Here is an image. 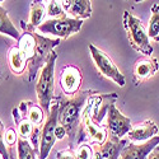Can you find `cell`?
Wrapping results in <instances>:
<instances>
[{
  "label": "cell",
  "mask_w": 159,
  "mask_h": 159,
  "mask_svg": "<svg viewBox=\"0 0 159 159\" xmlns=\"http://www.w3.org/2000/svg\"><path fill=\"white\" fill-rule=\"evenodd\" d=\"M122 22L131 47L144 56H150L153 54V46L149 42V36L145 31L141 20L129 10H125Z\"/></svg>",
  "instance_id": "3957f363"
},
{
  "label": "cell",
  "mask_w": 159,
  "mask_h": 159,
  "mask_svg": "<svg viewBox=\"0 0 159 159\" xmlns=\"http://www.w3.org/2000/svg\"><path fill=\"white\" fill-rule=\"evenodd\" d=\"M60 45V39L47 38L41 34L37 36V50L33 59L28 64V82H33L39 69H42L50 60L54 48Z\"/></svg>",
  "instance_id": "8992f818"
},
{
  "label": "cell",
  "mask_w": 159,
  "mask_h": 159,
  "mask_svg": "<svg viewBox=\"0 0 159 159\" xmlns=\"http://www.w3.org/2000/svg\"><path fill=\"white\" fill-rule=\"evenodd\" d=\"M148 36L154 41H159V4L152 7V17L149 20Z\"/></svg>",
  "instance_id": "7402d4cb"
},
{
  "label": "cell",
  "mask_w": 159,
  "mask_h": 159,
  "mask_svg": "<svg viewBox=\"0 0 159 159\" xmlns=\"http://www.w3.org/2000/svg\"><path fill=\"white\" fill-rule=\"evenodd\" d=\"M46 14V7L43 2H31V13L27 25L30 28H38V25L42 24V19Z\"/></svg>",
  "instance_id": "d6986e66"
},
{
  "label": "cell",
  "mask_w": 159,
  "mask_h": 159,
  "mask_svg": "<svg viewBox=\"0 0 159 159\" xmlns=\"http://www.w3.org/2000/svg\"><path fill=\"white\" fill-rule=\"evenodd\" d=\"M107 129L103 127L102 125H96L93 121L90 120L89 115V107L88 103L82 115V121L80 126H79L78 136L74 143V148L79 147L82 144H96V145H102L107 141Z\"/></svg>",
  "instance_id": "277c9868"
},
{
  "label": "cell",
  "mask_w": 159,
  "mask_h": 159,
  "mask_svg": "<svg viewBox=\"0 0 159 159\" xmlns=\"http://www.w3.org/2000/svg\"><path fill=\"white\" fill-rule=\"evenodd\" d=\"M62 8L66 13H69L73 19L84 20L92 16V2L89 0H65Z\"/></svg>",
  "instance_id": "e0dca14e"
},
{
  "label": "cell",
  "mask_w": 159,
  "mask_h": 159,
  "mask_svg": "<svg viewBox=\"0 0 159 159\" xmlns=\"http://www.w3.org/2000/svg\"><path fill=\"white\" fill-rule=\"evenodd\" d=\"M8 62H9L10 71L13 74H16V75H22L25 71L27 65H28L27 59H25V56L22 54V51L17 46H13V47L9 48Z\"/></svg>",
  "instance_id": "ac0fdd59"
},
{
  "label": "cell",
  "mask_w": 159,
  "mask_h": 159,
  "mask_svg": "<svg viewBox=\"0 0 159 159\" xmlns=\"http://www.w3.org/2000/svg\"><path fill=\"white\" fill-rule=\"evenodd\" d=\"M83 20L73 19L71 17L62 16L60 18L47 19L42 22L41 25H38V31L42 33H48L52 36H56L57 38H68L82 30Z\"/></svg>",
  "instance_id": "5b68a950"
},
{
  "label": "cell",
  "mask_w": 159,
  "mask_h": 159,
  "mask_svg": "<svg viewBox=\"0 0 159 159\" xmlns=\"http://www.w3.org/2000/svg\"><path fill=\"white\" fill-rule=\"evenodd\" d=\"M75 157L76 159H92L93 157V150L89 144H82L76 148L75 152Z\"/></svg>",
  "instance_id": "484cf974"
},
{
  "label": "cell",
  "mask_w": 159,
  "mask_h": 159,
  "mask_svg": "<svg viewBox=\"0 0 159 159\" xmlns=\"http://www.w3.org/2000/svg\"><path fill=\"white\" fill-rule=\"evenodd\" d=\"M89 52H90V56H92V59H93V61L97 66V69L101 71L102 75H104L106 78L113 80L120 87H125V84H126L125 76L120 70H118L116 64L111 60L110 56H107L102 50H99L93 43L89 45Z\"/></svg>",
  "instance_id": "ba28073f"
},
{
  "label": "cell",
  "mask_w": 159,
  "mask_h": 159,
  "mask_svg": "<svg viewBox=\"0 0 159 159\" xmlns=\"http://www.w3.org/2000/svg\"><path fill=\"white\" fill-rule=\"evenodd\" d=\"M57 115H59V103L56 102L52 104L51 111L47 116V120L41 130L39 135V150H38V159H47L51 149L54 148L56 136H55V129L57 124Z\"/></svg>",
  "instance_id": "52a82bcc"
},
{
  "label": "cell",
  "mask_w": 159,
  "mask_h": 159,
  "mask_svg": "<svg viewBox=\"0 0 159 159\" xmlns=\"http://www.w3.org/2000/svg\"><path fill=\"white\" fill-rule=\"evenodd\" d=\"M127 144L129 140L126 139H116L110 136L104 144L96 145L92 159H118Z\"/></svg>",
  "instance_id": "4fadbf2b"
},
{
  "label": "cell",
  "mask_w": 159,
  "mask_h": 159,
  "mask_svg": "<svg viewBox=\"0 0 159 159\" xmlns=\"http://www.w3.org/2000/svg\"><path fill=\"white\" fill-rule=\"evenodd\" d=\"M56 159H76V157L71 149H64L56 153Z\"/></svg>",
  "instance_id": "83f0119b"
},
{
  "label": "cell",
  "mask_w": 159,
  "mask_h": 159,
  "mask_svg": "<svg viewBox=\"0 0 159 159\" xmlns=\"http://www.w3.org/2000/svg\"><path fill=\"white\" fill-rule=\"evenodd\" d=\"M0 33L7 34L14 39H19L20 34L8 16V10L0 5Z\"/></svg>",
  "instance_id": "ffe728a7"
},
{
  "label": "cell",
  "mask_w": 159,
  "mask_h": 159,
  "mask_svg": "<svg viewBox=\"0 0 159 159\" xmlns=\"http://www.w3.org/2000/svg\"><path fill=\"white\" fill-rule=\"evenodd\" d=\"M158 145H159V135L143 144L129 143L121 152V159H147V157Z\"/></svg>",
  "instance_id": "9a60e30c"
},
{
  "label": "cell",
  "mask_w": 159,
  "mask_h": 159,
  "mask_svg": "<svg viewBox=\"0 0 159 159\" xmlns=\"http://www.w3.org/2000/svg\"><path fill=\"white\" fill-rule=\"evenodd\" d=\"M17 150H18V159H37V153L33 147L30 144L28 140L23 138H18L17 143Z\"/></svg>",
  "instance_id": "44dd1931"
},
{
  "label": "cell",
  "mask_w": 159,
  "mask_h": 159,
  "mask_svg": "<svg viewBox=\"0 0 159 159\" xmlns=\"http://www.w3.org/2000/svg\"><path fill=\"white\" fill-rule=\"evenodd\" d=\"M16 125H17V130H18V135L19 138H31L32 134L34 132L36 127L33 124H31L28 120H14Z\"/></svg>",
  "instance_id": "cb8c5ba5"
},
{
  "label": "cell",
  "mask_w": 159,
  "mask_h": 159,
  "mask_svg": "<svg viewBox=\"0 0 159 159\" xmlns=\"http://www.w3.org/2000/svg\"><path fill=\"white\" fill-rule=\"evenodd\" d=\"M107 129L110 136L116 139H122L132 129L131 120L125 115H122L121 111L115 104H112L107 113Z\"/></svg>",
  "instance_id": "8fae6325"
},
{
  "label": "cell",
  "mask_w": 159,
  "mask_h": 159,
  "mask_svg": "<svg viewBox=\"0 0 159 159\" xmlns=\"http://www.w3.org/2000/svg\"><path fill=\"white\" fill-rule=\"evenodd\" d=\"M13 118L14 120H28L31 124L38 127L43 122L45 111L41 106L31 101H22L18 107L13 108Z\"/></svg>",
  "instance_id": "7c38bea8"
},
{
  "label": "cell",
  "mask_w": 159,
  "mask_h": 159,
  "mask_svg": "<svg viewBox=\"0 0 159 159\" xmlns=\"http://www.w3.org/2000/svg\"><path fill=\"white\" fill-rule=\"evenodd\" d=\"M159 132L158 125L153 120H145L141 124H136L129 131V139L132 141H148L157 136Z\"/></svg>",
  "instance_id": "2e32d148"
},
{
  "label": "cell",
  "mask_w": 159,
  "mask_h": 159,
  "mask_svg": "<svg viewBox=\"0 0 159 159\" xmlns=\"http://www.w3.org/2000/svg\"><path fill=\"white\" fill-rule=\"evenodd\" d=\"M66 135H68V134H66V130H65L62 126L57 125L56 129H55V136H56V139H57V140H62Z\"/></svg>",
  "instance_id": "f1b7e54d"
},
{
  "label": "cell",
  "mask_w": 159,
  "mask_h": 159,
  "mask_svg": "<svg viewBox=\"0 0 159 159\" xmlns=\"http://www.w3.org/2000/svg\"><path fill=\"white\" fill-rule=\"evenodd\" d=\"M4 134H5L4 125H3L2 120H0V155L3 157V159H10L8 148H7V145L4 143Z\"/></svg>",
  "instance_id": "4316f807"
},
{
  "label": "cell",
  "mask_w": 159,
  "mask_h": 159,
  "mask_svg": "<svg viewBox=\"0 0 159 159\" xmlns=\"http://www.w3.org/2000/svg\"><path fill=\"white\" fill-rule=\"evenodd\" d=\"M147 159H159V145L152 150V153L147 157Z\"/></svg>",
  "instance_id": "f546056e"
},
{
  "label": "cell",
  "mask_w": 159,
  "mask_h": 159,
  "mask_svg": "<svg viewBox=\"0 0 159 159\" xmlns=\"http://www.w3.org/2000/svg\"><path fill=\"white\" fill-rule=\"evenodd\" d=\"M159 70V62L155 57L152 56H143L135 61L134 65V83L140 84L147 79L155 75Z\"/></svg>",
  "instance_id": "5bb4252c"
},
{
  "label": "cell",
  "mask_w": 159,
  "mask_h": 159,
  "mask_svg": "<svg viewBox=\"0 0 159 159\" xmlns=\"http://www.w3.org/2000/svg\"><path fill=\"white\" fill-rule=\"evenodd\" d=\"M60 88L68 96H75L79 93V89L82 87L83 74L80 68L75 65H65L60 71Z\"/></svg>",
  "instance_id": "30bf717a"
},
{
  "label": "cell",
  "mask_w": 159,
  "mask_h": 159,
  "mask_svg": "<svg viewBox=\"0 0 159 159\" xmlns=\"http://www.w3.org/2000/svg\"><path fill=\"white\" fill-rule=\"evenodd\" d=\"M18 138H19V135L17 134L16 129L13 127V126H10V127H8V129L5 130L4 143H5V145H7V148H8L10 159H14V153H13V149H14L16 144L18 143Z\"/></svg>",
  "instance_id": "603a6c76"
},
{
  "label": "cell",
  "mask_w": 159,
  "mask_h": 159,
  "mask_svg": "<svg viewBox=\"0 0 159 159\" xmlns=\"http://www.w3.org/2000/svg\"><path fill=\"white\" fill-rule=\"evenodd\" d=\"M47 14L50 17L54 18H60L62 16H65L66 13L62 8V3L61 2H56V0H52V2H48L47 4Z\"/></svg>",
  "instance_id": "d4e9b609"
},
{
  "label": "cell",
  "mask_w": 159,
  "mask_h": 159,
  "mask_svg": "<svg viewBox=\"0 0 159 159\" xmlns=\"http://www.w3.org/2000/svg\"><path fill=\"white\" fill-rule=\"evenodd\" d=\"M57 59L56 52H52V55L47 64L42 68L39 73V78L36 84V93L38 102L45 112H47V116L52 107V99H55V62Z\"/></svg>",
  "instance_id": "7a4b0ae2"
},
{
  "label": "cell",
  "mask_w": 159,
  "mask_h": 159,
  "mask_svg": "<svg viewBox=\"0 0 159 159\" xmlns=\"http://www.w3.org/2000/svg\"><path fill=\"white\" fill-rule=\"evenodd\" d=\"M118 99L117 93H110V94H94L90 97L88 101V107H89V115L90 120L96 125H101L104 116H107L108 110L112 104Z\"/></svg>",
  "instance_id": "9c48e42d"
},
{
  "label": "cell",
  "mask_w": 159,
  "mask_h": 159,
  "mask_svg": "<svg viewBox=\"0 0 159 159\" xmlns=\"http://www.w3.org/2000/svg\"><path fill=\"white\" fill-rule=\"evenodd\" d=\"M97 94V92L87 89L79 92L78 94L71 98H62L56 97V102L59 103V115H57V124L66 130V134L69 138V149H74V143L78 136L79 126L82 121V115L85 106L90 97Z\"/></svg>",
  "instance_id": "6da1fadb"
}]
</instances>
